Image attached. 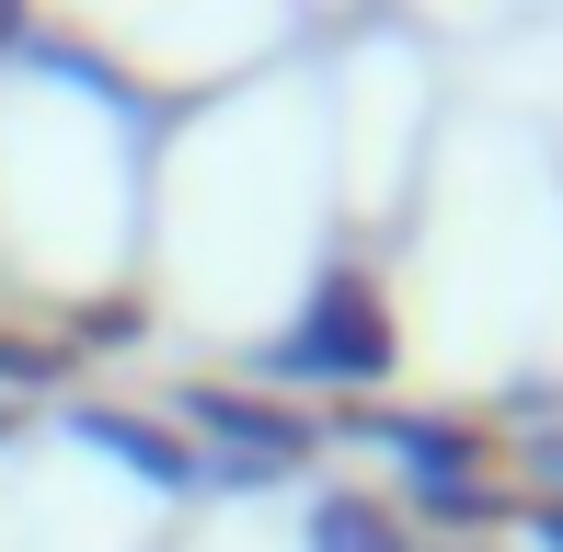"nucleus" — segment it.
<instances>
[{
  "label": "nucleus",
  "instance_id": "nucleus-5",
  "mask_svg": "<svg viewBox=\"0 0 563 552\" xmlns=\"http://www.w3.org/2000/svg\"><path fill=\"white\" fill-rule=\"evenodd\" d=\"M0 35H12V23H0Z\"/></svg>",
  "mask_w": 563,
  "mask_h": 552
},
{
  "label": "nucleus",
  "instance_id": "nucleus-3",
  "mask_svg": "<svg viewBox=\"0 0 563 552\" xmlns=\"http://www.w3.org/2000/svg\"><path fill=\"white\" fill-rule=\"evenodd\" d=\"M81 438H92V449H115V461H126V472H150V484H185V472H196L185 449H173V438H150L139 415H81Z\"/></svg>",
  "mask_w": 563,
  "mask_h": 552
},
{
  "label": "nucleus",
  "instance_id": "nucleus-1",
  "mask_svg": "<svg viewBox=\"0 0 563 552\" xmlns=\"http://www.w3.org/2000/svg\"><path fill=\"white\" fill-rule=\"evenodd\" d=\"M379 357H391V334H379V299L356 288V276H334V288L311 299V322L276 345V368H356V380H368Z\"/></svg>",
  "mask_w": 563,
  "mask_h": 552
},
{
  "label": "nucleus",
  "instance_id": "nucleus-2",
  "mask_svg": "<svg viewBox=\"0 0 563 552\" xmlns=\"http://www.w3.org/2000/svg\"><path fill=\"white\" fill-rule=\"evenodd\" d=\"M311 552H402L391 507H368V495H322L311 507Z\"/></svg>",
  "mask_w": 563,
  "mask_h": 552
},
{
  "label": "nucleus",
  "instance_id": "nucleus-4",
  "mask_svg": "<svg viewBox=\"0 0 563 552\" xmlns=\"http://www.w3.org/2000/svg\"><path fill=\"white\" fill-rule=\"evenodd\" d=\"M0 380H58V357H46V345H12V334H0Z\"/></svg>",
  "mask_w": 563,
  "mask_h": 552
}]
</instances>
